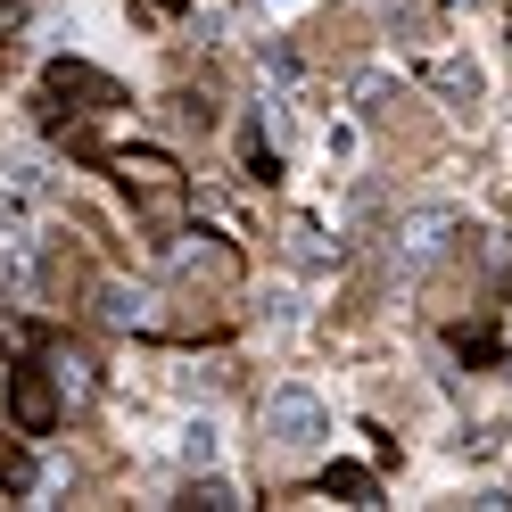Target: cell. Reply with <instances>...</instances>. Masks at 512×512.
I'll return each mask as SVG.
<instances>
[{
    "label": "cell",
    "mask_w": 512,
    "mask_h": 512,
    "mask_svg": "<svg viewBox=\"0 0 512 512\" xmlns=\"http://www.w3.org/2000/svg\"><path fill=\"white\" fill-rule=\"evenodd\" d=\"M256 67H265V75H273V83H298V58H290V50H281V42H273V50H265V58H256Z\"/></svg>",
    "instance_id": "obj_14"
},
{
    "label": "cell",
    "mask_w": 512,
    "mask_h": 512,
    "mask_svg": "<svg viewBox=\"0 0 512 512\" xmlns=\"http://www.w3.org/2000/svg\"><path fill=\"white\" fill-rule=\"evenodd\" d=\"M389 17L405 25V34H413V42H430V34H438V25H430V9H422V0H389Z\"/></svg>",
    "instance_id": "obj_13"
},
{
    "label": "cell",
    "mask_w": 512,
    "mask_h": 512,
    "mask_svg": "<svg viewBox=\"0 0 512 512\" xmlns=\"http://www.w3.org/2000/svg\"><path fill=\"white\" fill-rule=\"evenodd\" d=\"M455 240H463V207H413V215H397V232H389L405 273H430Z\"/></svg>",
    "instance_id": "obj_2"
},
{
    "label": "cell",
    "mask_w": 512,
    "mask_h": 512,
    "mask_svg": "<svg viewBox=\"0 0 512 512\" xmlns=\"http://www.w3.org/2000/svg\"><path fill=\"white\" fill-rule=\"evenodd\" d=\"M190 504H215V512H232V504H240V488H232V479H215V471H207V479L190 471Z\"/></svg>",
    "instance_id": "obj_12"
},
{
    "label": "cell",
    "mask_w": 512,
    "mask_h": 512,
    "mask_svg": "<svg viewBox=\"0 0 512 512\" xmlns=\"http://www.w3.org/2000/svg\"><path fill=\"white\" fill-rule=\"evenodd\" d=\"M100 323H108V331H141V323H149V290L108 281V290H100Z\"/></svg>",
    "instance_id": "obj_6"
},
{
    "label": "cell",
    "mask_w": 512,
    "mask_h": 512,
    "mask_svg": "<svg viewBox=\"0 0 512 512\" xmlns=\"http://www.w3.org/2000/svg\"><path fill=\"white\" fill-rule=\"evenodd\" d=\"M174 455H182V471H215V422H190L174 438Z\"/></svg>",
    "instance_id": "obj_9"
},
{
    "label": "cell",
    "mask_w": 512,
    "mask_h": 512,
    "mask_svg": "<svg viewBox=\"0 0 512 512\" xmlns=\"http://www.w3.org/2000/svg\"><path fill=\"white\" fill-rule=\"evenodd\" d=\"M9 413H17L25 438H42V430L58 422V380H50V372H17V380H9Z\"/></svg>",
    "instance_id": "obj_3"
},
{
    "label": "cell",
    "mask_w": 512,
    "mask_h": 512,
    "mask_svg": "<svg viewBox=\"0 0 512 512\" xmlns=\"http://www.w3.org/2000/svg\"><path fill=\"white\" fill-rule=\"evenodd\" d=\"M323 496H347V504H372V471H364V463H331V471H323Z\"/></svg>",
    "instance_id": "obj_10"
},
{
    "label": "cell",
    "mask_w": 512,
    "mask_h": 512,
    "mask_svg": "<svg viewBox=\"0 0 512 512\" xmlns=\"http://www.w3.org/2000/svg\"><path fill=\"white\" fill-rule=\"evenodd\" d=\"M0 488H9V496H34V488H42V463L9 446V455H0Z\"/></svg>",
    "instance_id": "obj_11"
},
{
    "label": "cell",
    "mask_w": 512,
    "mask_h": 512,
    "mask_svg": "<svg viewBox=\"0 0 512 512\" xmlns=\"http://www.w3.org/2000/svg\"><path fill=\"white\" fill-rule=\"evenodd\" d=\"M124 174H133V182H166L174 166H166V157H124Z\"/></svg>",
    "instance_id": "obj_15"
},
{
    "label": "cell",
    "mask_w": 512,
    "mask_h": 512,
    "mask_svg": "<svg viewBox=\"0 0 512 512\" xmlns=\"http://www.w3.org/2000/svg\"><path fill=\"white\" fill-rule=\"evenodd\" d=\"M42 372H50V380H58V397H67V405H83V397H91V364H83V356H75V347H58V356H50V364H42Z\"/></svg>",
    "instance_id": "obj_8"
},
{
    "label": "cell",
    "mask_w": 512,
    "mask_h": 512,
    "mask_svg": "<svg viewBox=\"0 0 512 512\" xmlns=\"http://www.w3.org/2000/svg\"><path fill=\"white\" fill-rule=\"evenodd\" d=\"M397 100H405V83H397V75H380V67H364V75H356V116H372V124H380Z\"/></svg>",
    "instance_id": "obj_7"
},
{
    "label": "cell",
    "mask_w": 512,
    "mask_h": 512,
    "mask_svg": "<svg viewBox=\"0 0 512 512\" xmlns=\"http://www.w3.org/2000/svg\"><path fill=\"white\" fill-rule=\"evenodd\" d=\"M430 91H438V100H455V108H471L479 91H488V75H479L471 58H430Z\"/></svg>",
    "instance_id": "obj_5"
},
{
    "label": "cell",
    "mask_w": 512,
    "mask_h": 512,
    "mask_svg": "<svg viewBox=\"0 0 512 512\" xmlns=\"http://www.w3.org/2000/svg\"><path fill=\"white\" fill-rule=\"evenodd\" d=\"M42 91H50V100H100V108H116V100H124V91H116L108 75H91V67H75V58H58V67L42 75Z\"/></svg>",
    "instance_id": "obj_4"
},
{
    "label": "cell",
    "mask_w": 512,
    "mask_h": 512,
    "mask_svg": "<svg viewBox=\"0 0 512 512\" xmlns=\"http://www.w3.org/2000/svg\"><path fill=\"white\" fill-rule=\"evenodd\" d=\"M157 9H166V17H182V9H190V0H157Z\"/></svg>",
    "instance_id": "obj_16"
},
{
    "label": "cell",
    "mask_w": 512,
    "mask_h": 512,
    "mask_svg": "<svg viewBox=\"0 0 512 512\" xmlns=\"http://www.w3.org/2000/svg\"><path fill=\"white\" fill-rule=\"evenodd\" d=\"M265 438H273V455H314L331 438V405L314 389H273L265 397Z\"/></svg>",
    "instance_id": "obj_1"
}]
</instances>
